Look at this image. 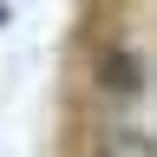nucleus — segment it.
<instances>
[{
  "label": "nucleus",
  "instance_id": "f257e3e1",
  "mask_svg": "<svg viewBox=\"0 0 157 157\" xmlns=\"http://www.w3.org/2000/svg\"><path fill=\"white\" fill-rule=\"evenodd\" d=\"M98 85H105L111 98H137V92L151 85V66L131 46H98Z\"/></svg>",
  "mask_w": 157,
  "mask_h": 157
},
{
  "label": "nucleus",
  "instance_id": "f03ea898",
  "mask_svg": "<svg viewBox=\"0 0 157 157\" xmlns=\"http://www.w3.org/2000/svg\"><path fill=\"white\" fill-rule=\"evenodd\" d=\"M92 157H157V131H144V124H105L92 137Z\"/></svg>",
  "mask_w": 157,
  "mask_h": 157
},
{
  "label": "nucleus",
  "instance_id": "7ed1b4c3",
  "mask_svg": "<svg viewBox=\"0 0 157 157\" xmlns=\"http://www.w3.org/2000/svg\"><path fill=\"white\" fill-rule=\"evenodd\" d=\"M7 20H13V7H7V0H0V26H7Z\"/></svg>",
  "mask_w": 157,
  "mask_h": 157
}]
</instances>
